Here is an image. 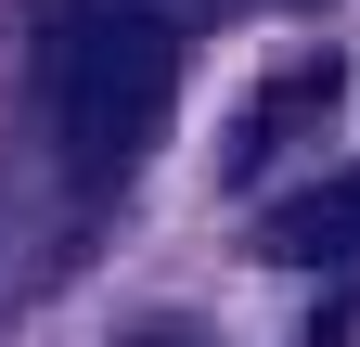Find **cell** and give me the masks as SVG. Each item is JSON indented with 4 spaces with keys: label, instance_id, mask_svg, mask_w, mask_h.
<instances>
[{
    "label": "cell",
    "instance_id": "6da1fadb",
    "mask_svg": "<svg viewBox=\"0 0 360 347\" xmlns=\"http://www.w3.org/2000/svg\"><path fill=\"white\" fill-rule=\"evenodd\" d=\"M39 91H52L77 181H116V167L155 155V129L180 103V26L155 0H65L52 39H39Z\"/></svg>",
    "mask_w": 360,
    "mask_h": 347
},
{
    "label": "cell",
    "instance_id": "7a4b0ae2",
    "mask_svg": "<svg viewBox=\"0 0 360 347\" xmlns=\"http://www.w3.org/2000/svg\"><path fill=\"white\" fill-rule=\"evenodd\" d=\"M270 257L283 270H360V167L309 181L296 206H270Z\"/></svg>",
    "mask_w": 360,
    "mask_h": 347
}]
</instances>
